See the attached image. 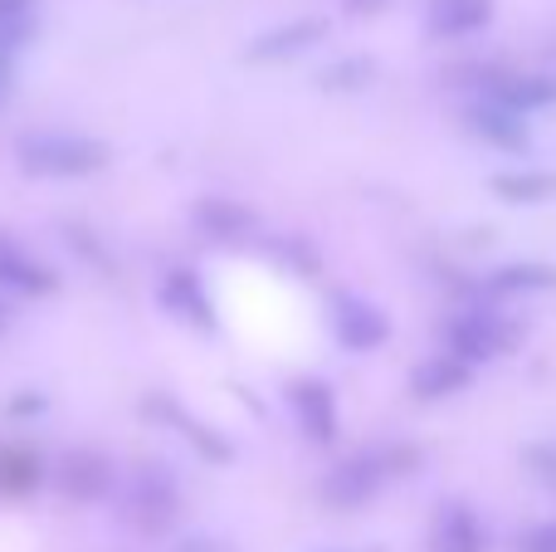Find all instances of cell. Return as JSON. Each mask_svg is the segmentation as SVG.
Wrapping results in <instances>:
<instances>
[{
    "instance_id": "1",
    "label": "cell",
    "mask_w": 556,
    "mask_h": 552,
    "mask_svg": "<svg viewBox=\"0 0 556 552\" xmlns=\"http://www.w3.org/2000/svg\"><path fill=\"white\" fill-rule=\"evenodd\" d=\"M108 142L88 133H25L15 142V162L25 176H45V181H74V176H93L108 166Z\"/></svg>"
},
{
    "instance_id": "2",
    "label": "cell",
    "mask_w": 556,
    "mask_h": 552,
    "mask_svg": "<svg viewBox=\"0 0 556 552\" xmlns=\"http://www.w3.org/2000/svg\"><path fill=\"white\" fill-rule=\"evenodd\" d=\"M176 514H181V489H176V475L166 465H142L123 485V518L137 534H166L176 524Z\"/></svg>"
},
{
    "instance_id": "3",
    "label": "cell",
    "mask_w": 556,
    "mask_h": 552,
    "mask_svg": "<svg viewBox=\"0 0 556 552\" xmlns=\"http://www.w3.org/2000/svg\"><path fill=\"white\" fill-rule=\"evenodd\" d=\"M444 338H450V352L459 362H489V357H503V352L518 342V328H513L503 313L493 309H464L450 318V328H444Z\"/></svg>"
},
{
    "instance_id": "4",
    "label": "cell",
    "mask_w": 556,
    "mask_h": 552,
    "mask_svg": "<svg viewBox=\"0 0 556 552\" xmlns=\"http://www.w3.org/2000/svg\"><path fill=\"white\" fill-rule=\"evenodd\" d=\"M59 489H64L74 504H103L117 489V465L103 455V450H68L59 460Z\"/></svg>"
},
{
    "instance_id": "5",
    "label": "cell",
    "mask_w": 556,
    "mask_h": 552,
    "mask_svg": "<svg viewBox=\"0 0 556 552\" xmlns=\"http://www.w3.org/2000/svg\"><path fill=\"white\" fill-rule=\"evenodd\" d=\"M386 475H391V469H386V455H352L323 479V499L332 509H362L366 499L381 494Z\"/></svg>"
},
{
    "instance_id": "6",
    "label": "cell",
    "mask_w": 556,
    "mask_h": 552,
    "mask_svg": "<svg viewBox=\"0 0 556 552\" xmlns=\"http://www.w3.org/2000/svg\"><path fill=\"white\" fill-rule=\"evenodd\" d=\"M288 406H293V416H298V430H303L313 446H332L337 440V397L323 377L288 381Z\"/></svg>"
},
{
    "instance_id": "7",
    "label": "cell",
    "mask_w": 556,
    "mask_h": 552,
    "mask_svg": "<svg viewBox=\"0 0 556 552\" xmlns=\"http://www.w3.org/2000/svg\"><path fill=\"white\" fill-rule=\"evenodd\" d=\"M332 333L346 352H376L386 338H391V318H386L376 303L342 293V299L332 303Z\"/></svg>"
},
{
    "instance_id": "8",
    "label": "cell",
    "mask_w": 556,
    "mask_h": 552,
    "mask_svg": "<svg viewBox=\"0 0 556 552\" xmlns=\"http://www.w3.org/2000/svg\"><path fill=\"white\" fill-rule=\"evenodd\" d=\"M483 103H498L508 113L528 117L538 108L556 103V78L552 74H483Z\"/></svg>"
},
{
    "instance_id": "9",
    "label": "cell",
    "mask_w": 556,
    "mask_h": 552,
    "mask_svg": "<svg viewBox=\"0 0 556 552\" xmlns=\"http://www.w3.org/2000/svg\"><path fill=\"white\" fill-rule=\"evenodd\" d=\"M0 289H10V293H54L59 274L49 269L45 260L25 254L5 230H0Z\"/></svg>"
},
{
    "instance_id": "10",
    "label": "cell",
    "mask_w": 556,
    "mask_h": 552,
    "mask_svg": "<svg viewBox=\"0 0 556 552\" xmlns=\"http://www.w3.org/2000/svg\"><path fill=\"white\" fill-rule=\"evenodd\" d=\"M162 303H166V313H172V318L195 323V328H215V303H211L205 284L195 279L191 269L166 274V284H162Z\"/></svg>"
},
{
    "instance_id": "11",
    "label": "cell",
    "mask_w": 556,
    "mask_h": 552,
    "mask_svg": "<svg viewBox=\"0 0 556 552\" xmlns=\"http://www.w3.org/2000/svg\"><path fill=\"white\" fill-rule=\"evenodd\" d=\"M327 35V20H317V15H303V20H288V25H278L269 29V35H260L250 45V59L254 64H264V59H293V54H303V49H313L317 39Z\"/></svg>"
},
{
    "instance_id": "12",
    "label": "cell",
    "mask_w": 556,
    "mask_h": 552,
    "mask_svg": "<svg viewBox=\"0 0 556 552\" xmlns=\"http://www.w3.org/2000/svg\"><path fill=\"white\" fill-rule=\"evenodd\" d=\"M473 381V367L469 362H459L454 352H434L430 362H420L410 377V391L420 401H440V397H454V391H464Z\"/></svg>"
},
{
    "instance_id": "13",
    "label": "cell",
    "mask_w": 556,
    "mask_h": 552,
    "mask_svg": "<svg viewBox=\"0 0 556 552\" xmlns=\"http://www.w3.org/2000/svg\"><path fill=\"white\" fill-rule=\"evenodd\" d=\"M191 215L211 240H244V235H254V211L230 201V196H205V201H195Z\"/></svg>"
},
{
    "instance_id": "14",
    "label": "cell",
    "mask_w": 556,
    "mask_h": 552,
    "mask_svg": "<svg viewBox=\"0 0 556 552\" xmlns=\"http://www.w3.org/2000/svg\"><path fill=\"white\" fill-rule=\"evenodd\" d=\"M493 20V0H430V29L440 39H464Z\"/></svg>"
},
{
    "instance_id": "15",
    "label": "cell",
    "mask_w": 556,
    "mask_h": 552,
    "mask_svg": "<svg viewBox=\"0 0 556 552\" xmlns=\"http://www.w3.org/2000/svg\"><path fill=\"white\" fill-rule=\"evenodd\" d=\"M434 552H483V528L469 504H440V518H434Z\"/></svg>"
},
{
    "instance_id": "16",
    "label": "cell",
    "mask_w": 556,
    "mask_h": 552,
    "mask_svg": "<svg viewBox=\"0 0 556 552\" xmlns=\"http://www.w3.org/2000/svg\"><path fill=\"white\" fill-rule=\"evenodd\" d=\"M556 289V269L552 264H503L483 279L489 299H513V293H547Z\"/></svg>"
},
{
    "instance_id": "17",
    "label": "cell",
    "mask_w": 556,
    "mask_h": 552,
    "mask_svg": "<svg viewBox=\"0 0 556 552\" xmlns=\"http://www.w3.org/2000/svg\"><path fill=\"white\" fill-rule=\"evenodd\" d=\"M493 191L508 205H542L556 196V172H542V166H522V172H498L493 176Z\"/></svg>"
},
{
    "instance_id": "18",
    "label": "cell",
    "mask_w": 556,
    "mask_h": 552,
    "mask_svg": "<svg viewBox=\"0 0 556 552\" xmlns=\"http://www.w3.org/2000/svg\"><path fill=\"white\" fill-rule=\"evenodd\" d=\"M45 485V460L29 446H0V494H29Z\"/></svg>"
},
{
    "instance_id": "19",
    "label": "cell",
    "mask_w": 556,
    "mask_h": 552,
    "mask_svg": "<svg viewBox=\"0 0 556 552\" xmlns=\"http://www.w3.org/2000/svg\"><path fill=\"white\" fill-rule=\"evenodd\" d=\"M469 127L483 137V142H498V147H522L528 142V127H522L518 113L498 103H473L469 108Z\"/></svg>"
},
{
    "instance_id": "20",
    "label": "cell",
    "mask_w": 556,
    "mask_h": 552,
    "mask_svg": "<svg viewBox=\"0 0 556 552\" xmlns=\"http://www.w3.org/2000/svg\"><path fill=\"white\" fill-rule=\"evenodd\" d=\"M371 74H376L371 59H342V64H332L323 74V84L327 88H366L371 84Z\"/></svg>"
},
{
    "instance_id": "21",
    "label": "cell",
    "mask_w": 556,
    "mask_h": 552,
    "mask_svg": "<svg viewBox=\"0 0 556 552\" xmlns=\"http://www.w3.org/2000/svg\"><path fill=\"white\" fill-rule=\"evenodd\" d=\"M518 552H556V524H532L518 534Z\"/></svg>"
},
{
    "instance_id": "22",
    "label": "cell",
    "mask_w": 556,
    "mask_h": 552,
    "mask_svg": "<svg viewBox=\"0 0 556 552\" xmlns=\"http://www.w3.org/2000/svg\"><path fill=\"white\" fill-rule=\"evenodd\" d=\"M528 465L542 485L556 489V446H528Z\"/></svg>"
},
{
    "instance_id": "23",
    "label": "cell",
    "mask_w": 556,
    "mask_h": 552,
    "mask_svg": "<svg viewBox=\"0 0 556 552\" xmlns=\"http://www.w3.org/2000/svg\"><path fill=\"white\" fill-rule=\"evenodd\" d=\"M10 88H15V59H10V54H0V108H5Z\"/></svg>"
},
{
    "instance_id": "24",
    "label": "cell",
    "mask_w": 556,
    "mask_h": 552,
    "mask_svg": "<svg viewBox=\"0 0 556 552\" xmlns=\"http://www.w3.org/2000/svg\"><path fill=\"white\" fill-rule=\"evenodd\" d=\"M172 552H230L225 543H215V538H186L181 548H172Z\"/></svg>"
},
{
    "instance_id": "25",
    "label": "cell",
    "mask_w": 556,
    "mask_h": 552,
    "mask_svg": "<svg viewBox=\"0 0 556 552\" xmlns=\"http://www.w3.org/2000/svg\"><path fill=\"white\" fill-rule=\"evenodd\" d=\"M381 0H352V10H376Z\"/></svg>"
},
{
    "instance_id": "26",
    "label": "cell",
    "mask_w": 556,
    "mask_h": 552,
    "mask_svg": "<svg viewBox=\"0 0 556 552\" xmlns=\"http://www.w3.org/2000/svg\"><path fill=\"white\" fill-rule=\"evenodd\" d=\"M0 328H5V303H0Z\"/></svg>"
}]
</instances>
